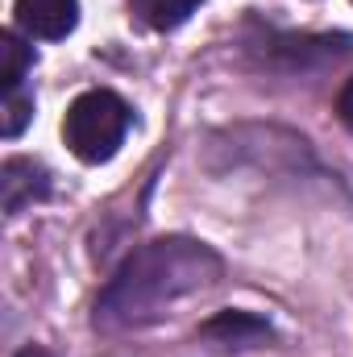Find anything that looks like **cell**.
<instances>
[{"label":"cell","mask_w":353,"mask_h":357,"mask_svg":"<svg viewBox=\"0 0 353 357\" xmlns=\"http://www.w3.org/2000/svg\"><path fill=\"white\" fill-rule=\"evenodd\" d=\"M225 274L220 254L195 237H158L133 250L96 299L100 333H129L163 320L179 299L208 291Z\"/></svg>","instance_id":"6da1fadb"},{"label":"cell","mask_w":353,"mask_h":357,"mask_svg":"<svg viewBox=\"0 0 353 357\" xmlns=\"http://www.w3.org/2000/svg\"><path fill=\"white\" fill-rule=\"evenodd\" d=\"M129 125H133V112L129 104L108 88H91L84 96H75V104L67 108V121H63V142L71 146V154L88 167L108 162L125 137H129Z\"/></svg>","instance_id":"7a4b0ae2"},{"label":"cell","mask_w":353,"mask_h":357,"mask_svg":"<svg viewBox=\"0 0 353 357\" xmlns=\"http://www.w3.org/2000/svg\"><path fill=\"white\" fill-rule=\"evenodd\" d=\"M274 337V328L254 312H216L212 320L200 324V341L216 345V349H258Z\"/></svg>","instance_id":"3957f363"},{"label":"cell","mask_w":353,"mask_h":357,"mask_svg":"<svg viewBox=\"0 0 353 357\" xmlns=\"http://www.w3.org/2000/svg\"><path fill=\"white\" fill-rule=\"evenodd\" d=\"M50 195V171L33 158H4L0 167V199H4V212L17 216L25 212L29 204L46 199Z\"/></svg>","instance_id":"277c9868"},{"label":"cell","mask_w":353,"mask_h":357,"mask_svg":"<svg viewBox=\"0 0 353 357\" xmlns=\"http://www.w3.org/2000/svg\"><path fill=\"white\" fill-rule=\"evenodd\" d=\"M17 25L29 38L59 42L80 25V0H17Z\"/></svg>","instance_id":"5b68a950"},{"label":"cell","mask_w":353,"mask_h":357,"mask_svg":"<svg viewBox=\"0 0 353 357\" xmlns=\"http://www.w3.org/2000/svg\"><path fill=\"white\" fill-rule=\"evenodd\" d=\"M200 4H204V0H129V13H133L142 25L167 33V29H179Z\"/></svg>","instance_id":"8992f818"},{"label":"cell","mask_w":353,"mask_h":357,"mask_svg":"<svg viewBox=\"0 0 353 357\" xmlns=\"http://www.w3.org/2000/svg\"><path fill=\"white\" fill-rule=\"evenodd\" d=\"M0 59H4V71H0L4 91H17L25 84L29 67H33V50H29L17 33H0Z\"/></svg>","instance_id":"52a82bcc"},{"label":"cell","mask_w":353,"mask_h":357,"mask_svg":"<svg viewBox=\"0 0 353 357\" xmlns=\"http://www.w3.org/2000/svg\"><path fill=\"white\" fill-rule=\"evenodd\" d=\"M29 116H33V96L25 88H17V91H4V137L13 142V137H21V129L29 125Z\"/></svg>","instance_id":"ba28073f"},{"label":"cell","mask_w":353,"mask_h":357,"mask_svg":"<svg viewBox=\"0 0 353 357\" xmlns=\"http://www.w3.org/2000/svg\"><path fill=\"white\" fill-rule=\"evenodd\" d=\"M337 116H341V125L353 133V75L345 79V88L337 91Z\"/></svg>","instance_id":"9c48e42d"},{"label":"cell","mask_w":353,"mask_h":357,"mask_svg":"<svg viewBox=\"0 0 353 357\" xmlns=\"http://www.w3.org/2000/svg\"><path fill=\"white\" fill-rule=\"evenodd\" d=\"M17 357H59V354H50V349H42V345H25Z\"/></svg>","instance_id":"30bf717a"}]
</instances>
